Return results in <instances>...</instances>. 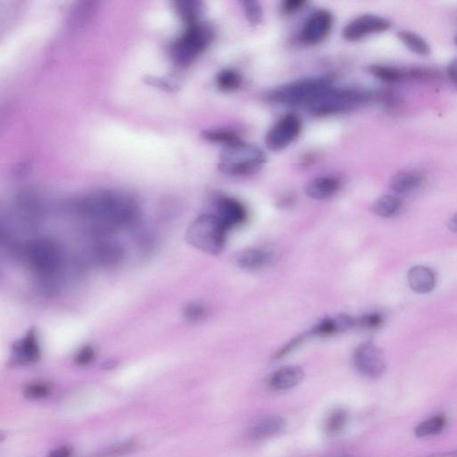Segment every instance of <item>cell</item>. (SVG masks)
Instances as JSON below:
<instances>
[{"instance_id":"6da1fadb","label":"cell","mask_w":457,"mask_h":457,"mask_svg":"<svg viewBox=\"0 0 457 457\" xmlns=\"http://www.w3.org/2000/svg\"><path fill=\"white\" fill-rule=\"evenodd\" d=\"M75 207L81 216L112 226L132 224L139 212L132 197L111 190L88 194L81 197Z\"/></svg>"},{"instance_id":"7a4b0ae2","label":"cell","mask_w":457,"mask_h":457,"mask_svg":"<svg viewBox=\"0 0 457 457\" xmlns=\"http://www.w3.org/2000/svg\"><path fill=\"white\" fill-rule=\"evenodd\" d=\"M266 163V156L257 146L242 141L225 146L221 152L219 170L231 176L253 175L262 169Z\"/></svg>"},{"instance_id":"3957f363","label":"cell","mask_w":457,"mask_h":457,"mask_svg":"<svg viewBox=\"0 0 457 457\" xmlns=\"http://www.w3.org/2000/svg\"><path fill=\"white\" fill-rule=\"evenodd\" d=\"M227 231L214 214H203L190 224L186 240L192 247L204 253L219 255L225 247Z\"/></svg>"},{"instance_id":"277c9868","label":"cell","mask_w":457,"mask_h":457,"mask_svg":"<svg viewBox=\"0 0 457 457\" xmlns=\"http://www.w3.org/2000/svg\"><path fill=\"white\" fill-rule=\"evenodd\" d=\"M371 93L358 88H329L308 105L316 117H328L353 110L371 100Z\"/></svg>"},{"instance_id":"5b68a950","label":"cell","mask_w":457,"mask_h":457,"mask_svg":"<svg viewBox=\"0 0 457 457\" xmlns=\"http://www.w3.org/2000/svg\"><path fill=\"white\" fill-rule=\"evenodd\" d=\"M23 258L30 270L39 275L40 281L57 279L62 265V252L54 241L37 238L28 242L23 251Z\"/></svg>"},{"instance_id":"8992f818","label":"cell","mask_w":457,"mask_h":457,"mask_svg":"<svg viewBox=\"0 0 457 457\" xmlns=\"http://www.w3.org/2000/svg\"><path fill=\"white\" fill-rule=\"evenodd\" d=\"M332 80L328 76L306 78L282 85L270 93L272 101L284 105H306V107L332 88Z\"/></svg>"},{"instance_id":"52a82bcc","label":"cell","mask_w":457,"mask_h":457,"mask_svg":"<svg viewBox=\"0 0 457 457\" xmlns=\"http://www.w3.org/2000/svg\"><path fill=\"white\" fill-rule=\"evenodd\" d=\"M213 30L203 23H190L185 33L173 46V57L176 62L187 66L200 56L213 40Z\"/></svg>"},{"instance_id":"ba28073f","label":"cell","mask_w":457,"mask_h":457,"mask_svg":"<svg viewBox=\"0 0 457 457\" xmlns=\"http://www.w3.org/2000/svg\"><path fill=\"white\" fill-rule=\"evenodd\" d=\"M301 131V119L295 114L286 115L267 132L265 144L272 151H279L294 142Z\"/></svg>"},{"instance_id":"9c48e42d","label":"cell","mask_w":457,"mask_h":457,"mask_svg":"<svg viewBox=\"0 0 457 457\" xmlns=\"http://www.w3.org/2000/svg\"><path fill=\"white\" fill-rule=\"evenodd\" d=\"M354 364L358 371L368 378L381 377L386 370L383 351L371 342L361 344L354 353Z\"/></svg>"},{"instance_id":"30bf717a","label":"cell","mask_w":457,"mask_h":457,"mask_svg":"<svg viewBox=\"0 0 457 457\" xmlns=\"http://www.w3.org/2000/svg\"><path fill=\"white\" fill-rule=\"evenodd\" d=\"M391 27V22L384 17L373 13L361 16L344 27L342 36L347 42H358L364 37L386 32Z\"/></svg>"},{"instance_id":"8fae6325","label":"cell","mask_w":457,"mask_h":457,"mask_svg":"<svg viewBox=\"0 0 457 457\" xmlns=\"http://www.w3.org/2000/svg\"><path fill=\"white\" fill-rule=\"evenodd\" d=\"M332 25V13L326 9L317 10L306 20L300 33V40L308 45L320 43L329 35Z\"/></svg>"},{"instance_id":"7c38bea8","label":"cell","mask_w":457,"mask_h":457,"mask_svg":"<svg viewBox=\"0 0 457 457\" xmlns=\"http://www.w3.org/2000/svg\"><path fill=\"white\" fill-rule=\"evenodd\" d=\"M216 216L228 228L238 226L247 219V210L240 201L230 197H221L216 202Z\"/></svg>"},{"instance_id":"4fadbf2b","label":"cell","mask_w":457,"mask_h":457,"mask_svg":"<svg viewBox=\"0 0 457 457\" xmlns=\"http://www.w3.org/2000/svg\"><path fill=\"white\" fill-rule=\"evenodd\" d=\"M13 354L19 364H32L40 359V349L35 330H30L13 346Z\"/></svg>"},{"instance_id":"5bb4252c","label":"cell","mask_w":457,"mask_h":457,"mask_svg":"<svg viewBox=\"0 0 457 457\" xmlns=\"http://www.w3.org/2000/svg\"><path fill=\"white\" fill-rule=\"evenodd\" d=\"M272 258V252L265 248H248L234 255V262L243 270L253 271L264 267Z\"/></svg>"},{"instance_id":"9a60e30c","label":"cell","mask_w":457,"mask_h":457,"mask_svg":"<svg viewBox=\"0 0 457 457\" xmlns=\"http://www.w3.org/2000/svg\"><path fill=\"white\" fill-rule=\"evenodd\" d=\"M340 180L333 175L317 177L306 186V196L316 200L328 199L339 192Z\"/></svg>"},{"instance_id":"2e32d148","label":"cell","mask_w":457,"mask_h":457,"mask_svg":"<svg viewBox=\"0 0 457 457\" xmlns=\"http://www.w3.org/2000/svg\"><path fill=\"white\" fill-rule=\"evenodd\" d=\"M356 327V319L347 315L336 317H326L311 330L312 335L328 337L339 332H344Z\"/></svg>"},{"instance_id":"e0dca14e","label":"cell","mask_w":457,"mask_h":457,"mask_svg":"<svg viewBox=\"0 0 457 457\" xmlns=\"http://www.w3.org/2000/svg\"><path fill=\"white\" fill-rule=\"evenodd\" d=\"M92 258L102 267L117 265L124 258V250L120 245L111 241H101L94 245Z\"/></svg>"},{"instance_id":"ac0fdd59","label":"cell","mask_w":457,"mask_h":457,"mask_svg":"<svg viewBox=\"0 0 457 457\" xmlns=\"http://www.w3.org/2000/svg\"><path fill=\"white\" fill-rule=\"evenodd\" d=\"M305 373L301 367L289 366L281 368L272 375L270 385L277 391H286L298 386L301 383Z\"/></svg>"},{"instance_id":"d6986e66","label":"cell","mask_w":457,"mask_h":457,"mask_svg":"<svg viewBox=\"0 0 457 457\" xmlns=\"http://www.w3.org/2000/svg\"><path fill=\"white\" fill-rule=\"evenodd\" d=\"M424 176L415 170H404L391 177L390 186L394 192L408 194L415 192L424 183Z\"/></svg>"},{"instance_id":"ffe728a7","label":"cell","mask_w":457,"mask_h":457,"mask_svg":"<svg viewBox=\"0 0 457 457\" xmlns=\"http://www.w3.org/2000/svg\"><path fill=\"white\" fill-rule=\"evenodd\" d=\"M409 285L412 291L426 294L431 292L436 285L434 272L426 266H415L408 272Z\"/></svg>"},{"instance_id":"44dd1931","label":"cell","mask_w":457,"mask_h":457,"mask_svg":"<svg viewBox=\"0 0 457 457\" xmlns=\"http://www.w3.org/2000/svg\"><path fill=\"white\" fill-rule=\"evenodd\" d=\"M286 422L281 416H269L262 419L250 429V438L262 441L279 434L284 429Z\"/></svg>"},{"instance_id":"7402d4cb","label":"cell","mask_w":457,"mask_h":457,"mask_svg":"<svg viewBox=\"0 0 457 457\" xmlns=\"http://www.w3.org/2000/svg\"><path fill=\"white\" fill-rule=\"evenodd\" d=\"M367 71L383 83L395 84L408 80V69L387 66V64H371Z\"/></svg>"},{"instance_id":"603a6c76","label":"cell","mask_w":457,"mask_h":457,"mask_svg":"<svg viewBox=\"0 0 457 457\" xmlns=\"http://www.w3.org/2000/svg\"><path fill=\"white\" fill-rule=\"evenodd\" d=\"M446 424L448 420L445 415H433L416 426L415 436L418 439H427L441 434L446 429Z\"/></svg>"},{"instance_id":"cb8c5ba5","label":"cell","mask_w":457,"mask_h":457,"mask_svg":"<svg viewBox=\"0 0 457 457\" xmlns=\"http://www.w3.org/2000/svg\"><path fill=\"white\" fill-rule=\"evenodd\" d=\"M397 36L403 45L419 56L426 57L431 53V46L424 37L410 30H399Z\"/></svg>"},{"instance_id":"d4e9b609","label":"cell","mask_w":457,"mask_h":457,"mask_svg":"<svg viewBox=\"0 0 457 457\" xmlns=\"http://www.w3.org/2000/svg\"><path fill=\"white\" fill-rule=\"evenodd\" d=\"M401 206V200L398 197L386 195L375 200L371 210L378 216L388 218L394 216L400 210Z\"/></svg>"},{"instance_id":"484cf974","label":"cell","mask_w":457,"mask_h":457,"mask_svg":"<svg viewBox=\"0 0 457 457\" xmlns=\"http://www.w3.org/2000/svg\"><path fill=\"white\" fill-rule=\"evenodd\" d=\"M347 421H349V414L345 409H335L325 419L323 428L326 434L330 436L339 434L346 427Z\"/></svg>"},{"instance_id":"4316f807","label":"cell","mask_w":457,"mask_h":457,"mask_svg":"<svg viewBox=\"0 0 457 457\" xmlns=\"http://www.w3.org/2000/svg\"><path fill=\"white\" fill-rule=\"evenodd\" d=\"M242 78L236 70L226 68L219 71L216 77V85L221 91H234L241 86Z\"/></svg>"},{"instance_id":"83f0119b","label":"cell","mask_w":457,"mask_h":457,"mask_svg":"<svg viewBox=\"0 0 457 457\" xmlns=\"http://www.w3.org/2000/svg\"><path fill=\"white\" fill-rule=\"evenodd\" d=\"M204 137L207 141L220 143L225 146L241 141L236 132L226 129H209V131L204 132Z\"/></svg>"},{"instance_id":"f1b7e54d","label":"cell","mask_w":457,"mask_h":457,"mask_svg":"<svg viewBox=\"0 0 457 457\" xmlns=\"http://www.w3.org/2000/svg\"><path fill=\"white\" fill-rule=\"evenodd\" d=\"M207 306L203 302L193 301L187 303L183 310V316L190 322H199L207 316Z\"/></svg>"},{"instance_id":"f546056e","label":"cell","mask_w":457,"mask_h":457,"mask_svg":"<svg viewBox=\"0 0 457 457\" xmlns=\"http://www.w3.org/2000/svg\"><path fill=\"white\" fill-rule=\"evenodd\" d=\"M243 6L245 16L252 26H257L261 23L262 11L260 4L255 0H244L241 2Z\"/></svg>"},{"instance_id":"4dcf8cb0","label":"cell","mask_w":457,"mask_h":457,"mask_svg":"<svg viewBox=\"0 0 457 457\" xmlns=\"http://www.w3.org/2000/svg\"><path fill=\"white\" fill-rule=\"evenodd\" d=\"M383 322L381 313H369L356 319V326L366 330H376L383 325Z\"/></svg>"},{"instance_id":"1f68e13d","label":"cell","mask_w":457,"mask_h":457,"mask_svg":"<svg viewBox=\"0 0 457 457\" xmlns=\"http://www.w3.org/2000/svg\"><path fill=\"white\" fill-rule=\"evenodd\" d=\"M50 393V388L49 385L42 383H34L28 385L25 390V395L26 398L37 400V399H42L46 398Z\"/></svg>"},{"instance_id":"d6a6232c","label":"cell","mask_w":457,"mask_h":457,"mask_svg":"<svg viewBox=\"0 0 457 457\" xmlns=\"http://www.w3.org/2000/svg\"><path fill=\"white\" fill-rule=\"evenodd\" d=\"M136 449H137V444H135L134 442H122L119 443V444L112 446V448L108 449V451L102 453L98 457H117L125 456L134 451Z\"/></svg>"},{"instance_id":"836d02e7","label":"cell","mask_w":457,"mask_h":457,"mask_svg":"<svg viewBox=\"0 0 457 457\" xmlns=\"http://www.w3.org/2000/svg\"><path fill=\"white\" fill-rule=\"evenodd\" d=\"M95 358V351L90 346L83 347V349L79 350L74 357L75 363L79 366H86L91 363Z\"/></svg>"},{"instance_id":"e575fe53","label":"cell","mask_w":457,"mask_h":457,"mask_svg":"<svg viewBox=\"0 0 457 457\" xmlns=\"http://www.w3.org/2000/svg\"><path fill=\"white\" fill-rule=\"evenodd\" d=\"M306 3L308 2L305 0H286L282 3V12L287 13V15H291V13L299 12L300 9H302Z\"/></svg>"},{"instance_id":"d590c367","label":"cell","mask_w":457,"mask_h":457,"mask_svg":"<svg viewBox=\"0 0 457 457\" xmlns=\"http://www.w3.org/2000/svg\"><path fill=\"white\" fill-rule=\"evenodd\" d=\"M306 337V334H305V335H300L299 337H296V339L292 340L291 342L288 344V345L283 347L282 349L275 354V358L284 357L285 354L291 352L292 349H294L296 347H298L299 344L301 343V341L305 339Z\"/></svg>"},{"instance_id":"8d00e7d4","label":"cell","mask_w":457,"mask_h":457,"mask_svg":"<svg viewBox=\"0 0 457 457\" xmlns=\"http://www.w3.org/2000/svg\"><path fill=\"white\" fill-rule=\"evenodd\" d=\"M448 74L450 80L452 81V83L457 88V59L450 63L448 68Z\"/></svg>"},{"instance_id":"74e56055","label":"cell","mask_w":457,"mask_h":457,"mask_svg":"<svg viewBox=\"0 0 457 457\" xmlns=\"http://www.w3.org/2000/svg\"><path fill=\"white\" fill-rule=\"evenodd\" d=\"M71 449L67 446L54 449L47 457H71Z\"/></svg>"},{"instance_id":"f35d334b","label":"cell","mask_w":457,"mask_h":457,"mask_svg":"<svg viewBox=\"0 0 457 457\" xmlns=\"http://www.w3.org/2000/svg\"><path fill=\"white\" fill-rule=\"evenodd\" d=\"M426 457H457V449L449 450V451L433 453Z\"/></svg>"},{"instance_id":"ab89813d","label":"cell","mask_w":457,"mask_h":457,"mask_svg":"<svg viewBox=\"0 0 457 457\" xmlns=\"http://www.w3.org/2000/svg\"><path fill=\"white\" fill-rule=\"evenodd\" d=\"M449 228L453 231L457 233V214L455 216L451 218V220L449 221Z\"/></svg>"},{"instance_id":"60d3db41","label":"cell","mask_w":457,"mask_h":457,"mask_svg":"<svg viewBox=\"0 0 457 457\" xmlns=\"http://www.w3.org/2000/svg\"><path fill=\"white\" fill-rule=\"evenodd\" d=\"M455 43H456V45L457 46V33H456V35L455 36Z\"/></svg>"},{"instance_id":"b9f144b4","label":"cell","mask_w":457,"mask_h":457,"mask_svg":"<svg viewBox=\"0 0 457 457\" xmlns=\"http://www.w3.org/2000/svg\"><path fill=\"white\" fill-rule=\"evenodd\" d=\"M339 457H353L352 456H339Z\"/></svg>"}]
</instances>
